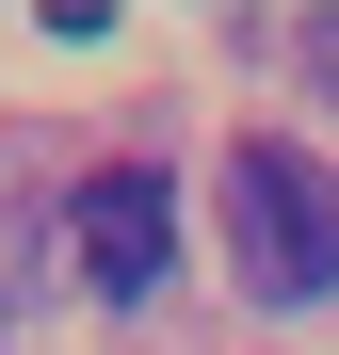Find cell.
I'll return each mask as SVG.
<instances>
[{"mask_svg":"<svg viewBox=\"0 0 339 355\" xmlns=\"http://www.w3.org/2000/svg\"><path fill=\"white\" fill-rule=\"evenodd\" d=\"M0 323H17V291H0Z\"/></svg>","mask_w":339,"mask_h":355,"instance_id":"obj_4","label":"cell"},{"mask_svg":"<svg viewBox=\"0 0 339 355\" xmlns=\"http://www.w3.org/2000/svg\"><path fill=\"white\" fill-rule=\"evenodd\" d=\"M226 243H243V291L323 307L339 291V178L307 146H226Z\"/></svg>","mask_w":339,"mask_h":355,"instance_id":"obj_1","label":"cell"},{"mask_svg":"<svg viewBox=\"0 0 339 355\" xmlns=\"http://www.w3.org/2000/svg\"><path fill=\"white\" fill-rule=\"evenodd\" d=\"M291 49H307V81H323V113H339V0H323V17H307Z\"/></svg>","mask_w":339,"mask_h":355,"instance_id":"obj_3","label":"cell"},{"mask_svg":"<svg viewBox=\"0 0 339 355\" xmlns=\"http://www.w3.org/2000/svg\"><path fill=\"white\" fill-rule=\"evenodd\" d=\"M65 243H81V291H113V307H146V291H162V259H178V194H162L146 162H113V178H81Z\"/></svg>","mask_w":339,"mask_h":355,"instance_id":"obj_2","label":"cell"}]
</instances>
